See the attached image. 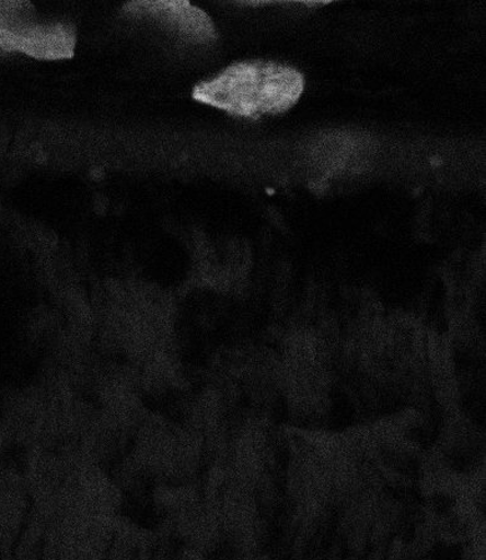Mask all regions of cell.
Wrapping results in <instances>:
<instances>
[{
	"mask_svg": "<svg viewBox=\"0 0 486 560\" xmlns=\"http://www.w3.org/2000/svg\"><path fill=\"white\" fill-rule=\"evenodd\" d=\"M304 89L301 72L274 62H240L194 90L197 102L233 115L257 117L291 108Z\"/></svg>",
	"mask_w": 486,
	"mask_h": 560,
	"instance_id": "obj_1",
	"label": "cell"
},
{
	"mask_svg": "<svg viewBox=\"0 0 486 560\" xmlns=\"http://www.w3.org/2000/svg\"><path fill=\"white\" fill-rule=\"evenodd\" d=\"M32 7L26 2H0V51H20L26 56L59 60L74 56L76 36L66 25L24 23Z\"/></svg>",
	"mask_w": 486,
	"mask_h": 560,
	"instance_id": "obj_2",
	"label": "cell"
},
{
	"mask_svg": "<svg viewBox=\"0 0 486 560\" xmlns=\"http://www.w3.org/2000/svg\"><path fill=\"white\" fill-rule=\"evenodd\" d=\"M126 9L132 14L151 16L188 39L202 43L216 36L210 16L188 2H132Z\"/></svg>",
	"mask_w": 486,
	"mask_h": 560,
	"instance_id": "obj_3",
	"label": "cell"
}]
</instances>
